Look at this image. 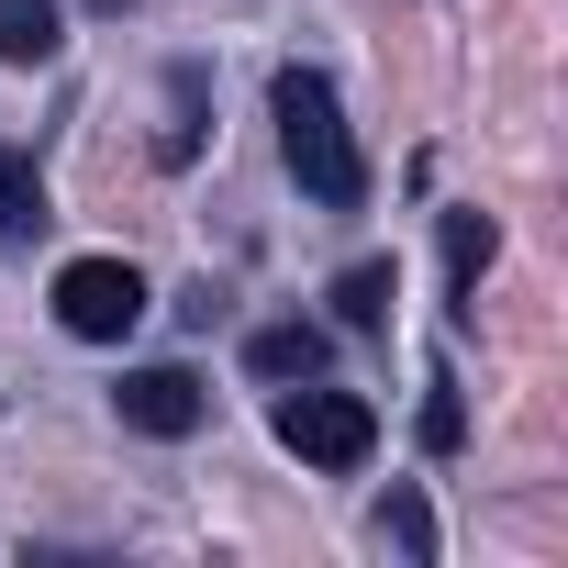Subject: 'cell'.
I'll return each instance as SVG.
<instances>
[{
	"mask_svg": "<svg viewBox=\"0 0 568 568\" xmlns=\"http://www.w3.org/2000/svg\"><path fill=\"white\" fill-rule=\"evenodd\" d=\"M23 234H45V179L23 156H0V245H23Z\"/></svg>",
	"mask_w": 568,
	"mask_h": 568,
	"instance_id": "cell-9",
	"label": "cell"
},
{
	"mask_svg": "<svg viewBox=\"0 0 568 568\" xmlns=\"http://www.w3.org/2000/svg\"><path fill=\"white\" fill-rule=\"evenodd\" d=\"M68 45V12L57 0H0V68H45Z\"/></svg>",
	"mask_w": 568,
	"mask_h": 568,
	"instance_id": "cell-5",
	"label": "cell"
},
{
	"mask_svg": "<svg viewBox=\"0 0 568 568\" xmlns=\"http://www.w3.org/2000/svg\"><path fill=\"white\" fill-rule=\"evenodd\" d=\"M57 324H68L79 346H123V335L145 324L134 256H68V267H57Z\"/></svg>",
	"mask_w": 568,
	"mask_h": 568,
	"instance_id": "cell-3",
	"label": "cell"
},
{
	"mask_svg": "<svg viewBox=\"0 0 568 568\" xmlns=\"http://www.w3.org/2000/svg\"><path fill=\"white\" fill-rule=\"evenodd\" d=\"M424 446H457V390L435 379V402H424Z\"/></svg>",
	"mask_w": 568,
	"mask_h": 568,
	"instance_id": "cell-11",
	"label": "cell"
},
{
	"mask_svg": "<svg viewBox=\"0 0 568 568\" xmlns=\"http://www.w3.org/2000/svg\"><path fill=\"white\" fill-rule=\"evenodd\" d=\"M112 413H123L134 435H201V413H212V390H201L190 368H134V379L112 390Z\"/></svg>",
	"mask_w": 568,
	"mask_h": 568,
	"instance_id": "cell-4",
	"label": "cell"
},
{
	"mask_svg": "<svg viewBox=\"0 0 568 568\" xmlns=\"http://www.w3.org/2000/svg\"><path fill=\"white\" fill-rule=\"evenodd\" d=\"M278 446H291L302 468H368V446H379V413H368L357 390L291 379V390H278Z\"/></svg>",
	"mask_w": 568,
	"mask_h": 568,
	"instance_id": "cell-2",
	"label": "cell"
},
{
	"mask_svg": "<svg viewBox=\"0 0 568 568\" xmlns=\"http://www.w3.org/2000/svg\"><path fill=\"white\" fill-rule=\"evenodd\" d=\"M379 535H390L402 557H435V513H424V490H390V501H379Z\"/></svg>",
	"mask_w": 568,
	"mask_h": 568,
	"instance_id": "cell-10",
	"label": "cell"
},
{
	"mask_svg": "<svg viewBox=\"0 0 568 568\" xmlns=\"http://www.w3.org/2000/svg\"><path fill=\"white\" fill-rule=\"evenodd\" d=\"M245 368L278 379V390H291V379H324V335H313V324H267V335H245Z\"/></svg>",
	"mask_w": 568,
	"mask_h": 568,
	"instance_id": "cell-6",
	"label": "cell"
},
{
	"mask_svg": "<svg viewBox=\"0 0 568 568\" xmlns=\"http://www.w3.org/2000/svg\"><path fill=\"white\" fill-rule=\"evenodd\" d=\"M267 123H278L291 179H302L324 212H357V201H368V156H357V134H346V112H335V90H324L313 68H278V79H267Z\"/></svg>",
	"mask_w": 568,
	"mask_h": 568,
	"instance_id": "cell-1",
	"label": "cell"
},
{
	"mask_svg": "<svg viewBox=\"0 0 568 568\" xmlns=\"http://www.w3.org/2000/svg\"><path fill=\"white\" fill-rule=\"evenodd\" d=\"M490 245H501V234H490V212H446V291H457V302L479 291V267H490Z\"/></svg>",
	"mask_w": 568,
	"mask_h": 568,
	"instance_id": "cell-8",
	"label": "cell"
},
{
	"mask_svg": "<svg viewBox=\"0 0 568 568\" xmlns=\"http://www.w3.org/2000/svg\"><path fill=\"white\" fill-rule=\"evenodd\" d=\"M335 324H346V335L390 324V256H357V267L335 278Z\"/></svg>",
	"mask_w": 568,
	"mask_h": 568,
	"instance_id": "cell-7",
	"label": "cell"
}]
</instances>
